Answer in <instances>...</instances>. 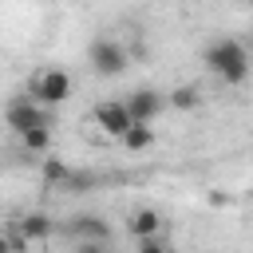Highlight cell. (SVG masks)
<instances>
[{"label":"cell","mask_w":253,"mask_h":253,"mask_svg":"<svg viewBox=\"0 0 253 253\" xmlns=\"http://www.w3.org/2000/svg\"><path fill=\"white\" fill-rule=\"evenodd\" d=\"M202 63H206L210 75H217V79L229 83V87H241V83L249 79V47H245L241 40H233V36L210 40L206 51H202Z\"/></svg>","instance_id":"cell-1"},{"label":"cell","mask_w":253,"mask_h":253,"mask_svg":"<svg viewBox=\"0 0 253 253\" xmlns=\"http://www.w3.org/2000/svg\"><path fill=\"white\" fill-rule=\"evenodd\" d=\"M87 59H91L95 75H107V79H115V75H123V71H126V63H130V51H126L119 40H111V36H99V40H91V43H87Z\"/></svg>","instance_id":"cell-2"},{"label":"cell","mask_w":253,"mask_h":253,"mask_svg":"<svg viewBox=\"0 0 253 253\" xmlns=\"http://www.w3.org/2000/svg\"><path fill=\"white\" fill-rule=\"evenodd\" d=\"M28 99L40 103V107H59V103H67V99H71V75H67L63 67L40 71V75L32 79V95H28Z\"/></svg>","instance_id":"cell-3"},{"label":"cell","mask_w":253,"mask_h":253,"mask_svg":"<svg viewBox=\"0 0 253 253\" xmlns=\"http://www.w3.org/2000/svg\"><path fill=\"white\" fill-rule=\"evenodd\" d=\"M4 123L12 126V134H28V130H36V126H51L47 111H43L40 103H32L28 95L8 103V111H4Z\"/></svg>","instance_id":"cell-4"},{"label":"cell","mask_w":253,"mask_h":253,"mask_svg":"<svg viewBox=\"0 0 253 253\" xmlns=\"http://www.w3.org/2000/svg\"><path fill=\"white\" fill-rule=\"evenodd\" d=\"M123 107H126L130 123H154L158 111L166 107V99H162V91H154V87H134V91L123 99Z\"/></svg>","instance_id":"cell-5"},{"label":"cell","mask_w":253,"mask_h":253,"mask_svg":"<svg viewBox=\"0 0 253 253\" xmlns=\"http://www.w3.org/2000/svg\"><path fill=\"white\" fill-rule=\"evenodd\" d=\"M95 126H99L103 134L119 138V134L130 126V115H126V107H123V99H107V103H99V107H95Z\"/></svg>","instance_id":"cell-6"},{"label":"cell","mask_w":253,"mask_h":253,"mask_svg":"<svg viewBox=\"0 0 253 253\" xmlns=\"http://www.w3.org/2000/svg\"><path fill=\"white\" fill-rule=\"evenodd\" d=\"M67 229H71L79 241H99V245L111 241V221H107L103 213H79V217H71Z\"/></svg>","instance_id":"cell-7"},{"label":"cell","mask_w":253,"mask_h":253,"mask_svg":"<svg viewBox=\"0 0 253 253\" xmlns=\"http://www.w3.org/2000/svg\"><path fill=\"white\" fill-rule=\"evenodd\" d=\"M126 229L138 237V241H150V237H158V229H162V217H158V210H134L130 213V221H126Z\"/></svg>","instance_id":"cell-8"},{"label":"cell","mask_w":253,"mask_h":253,"mask_svg":"<svg viewBox=\"0 0 253 253\" xmlns=\"http://www.w3.org/2000/svg\"><path fill=\"white\" fill-rule=\"evenodd\" d=\"M119 142H123L126 150H150V146H154V126H150V123H130V126L119 134Z\"/></svg>","instance_id":"cell-9"},{"label":"cell","mask_w":253,"mask_h":253,"mask_svg":"<svg viewBox=\"0 0 253 253\" xmlns=\"http://www.w3.org/2000/svg\"><path fill=\"white\" fill-rule=\"evenodd\" d=\"M55 225H51V217L43 213V210H32V213H24L20 217V233L28 237V241H40V237H47Z\"/></svg>","instance_id":"cell-10"},{"label":"cell","mask_w":253,"mask_h":253,"mask_svg":"<svg viewBox=\"0 0 253 253\" xmlns=\"http://www.w3.org/2000/svg\"><path fill=\"white\" fill-rule=\"evenodd\" d=\"M162 99H166V107H174V111H194V107L202 103L198 87H186V83H182V87H174V91H170V95H162Z\"/></svg>","instance_id":"cell-11"},{"label":"cell","mask_w":253,"mask_h":253,"mask_svg":"<svg viewBox=\"0 0 253 253\" xmlns=\"http://www.w3.org/2000/svg\"><path fill=\"white\" fill-rule=\"evenodd\" d=\"M75 174H71V166L63 162V158H43V182L47 186H67Z\"/></svg>","instance_id":"cell-12"},{"label":"cell","mask_w":253,"mask_h":253,"mask_svg":"<svg viewBox=\"0 0 253 253\" xmlns=\"http://www.w3.org/2000/svg\"><path fill=\"white\" fill-rule=\"evenodd\" d=\"M20 142L28 146V150H47L51 146V126H36V130H28V134H20Z\"/></svg>","instance_id":"cell-13"},{"label":"cell","mask_w":253,"mask_h":253,"mask_svg":"<svg viewBox=\"0 0 253 253\" xmlns=\"http://www.w3.org/2000/svg\"><path fill=\"white\" fill-rule=\"evenodd\" d=\"M138 253H166V245L158 237H150V241H138Z\"/></svg>","instance_id":"cell-14"},{"label":"cell","mask_w":253,"mask_h":253,"mask_svg":"<svg viewBox=\"0 0 253 253\" xmlns=\"http://www.w3.org/2000/svg\"><path fill=\"white\" fill-rule=\"evenodd\" d=\"M75 253H107V245H99V241H79Z\"/></svg>","instance_id":"cell-15"},{"label":"cell","mask_w":253,"mask_h":253,"mask_svg":"<svg viewBox=\"0 0 253 253\" xmlns=\"http://www.w3.org/2000/svg\"><path fill=\"white\" fill-rule=\"evenodd\" d=\"M0 253H16L12 249V237H4V233H0Z\"/></svg>","instance_id":"cell-16"},{"label":"cell","mask_w":253,"mask_h":253,"mask_svg":"<svg viewBox=\"0 0 253 253\" xmlns=\"http://www.w3.org/2000/svg\"><path fill=\"white\" fill-rule=\"evenodd\" d=\"M233 4H241V0H233Z\"/></svg>","instance_id":"cell-17"}]
</instances>
